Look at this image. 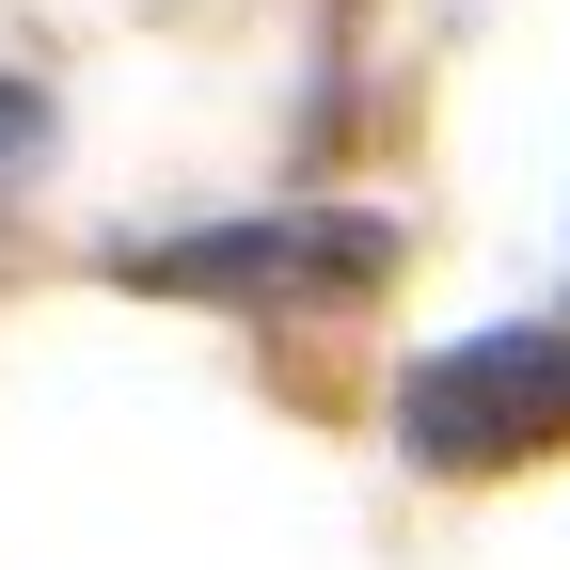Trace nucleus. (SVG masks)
Wrapping results in <instances>:
<instances>
[{
    "label": "nucleus",
    "instance_id": "7ed1b4c3",
    "mask_svg": "<svg viewBox=\"0 0 570 570\" xmlns=\"http://www.w3.org/2000/svg\"><path fill=\"white\" fill-rule=\"evenodd\" d=\"M32 159H48V96H32V80H0V190H17Z\"/></svg>",
    "mask_w": 570,
    "mask_h": 570
},
{
    "label": "nucleus",
    "instance_id": "f257e3e1",
    "mask_svg": "<svg viewBox=\"0 0 570 570\" xmlns=\"http://www.w3.org/2000/svg\"><path fill=\"white\" fill-rule=\"evenodd\" d=\"M111 285L142 302H223V317H333L396 285V223L381 206H238V223H175L111 254Z\"/></svg>",
    "mask_w": 570,
    "mask_h": 570
},
{
    "label": "nucleus",
    "instance_id": "f03ea898",
    "mask_svg": "<svg viewBox=\"0 0 570 570\" xmlns=\"http://www.w3.org/2000/svg\"><path fill=\"white\" fill-rule=\"evenodd\" d=\"M396 444L428 475H523V460H554L570 444V317H491V333L412 348Z\"/></svg>",
    "mask_w": 570,
    "mask_h": 570
}]
</instances>
